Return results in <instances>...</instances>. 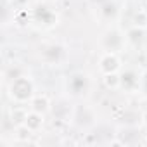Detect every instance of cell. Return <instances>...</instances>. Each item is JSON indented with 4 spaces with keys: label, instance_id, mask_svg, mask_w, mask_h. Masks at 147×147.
<instances>
[{
    "label": "cell",
    "instance_id": "1",
    "mask_svg": "<svg viewBox=\"0 0 147 147\" xmlns=\"http://www.w3.org/2000/svg\"><path fill=\"white\" fill-rule=\"evenodd\" d=\"M7 95L11 100L18 102V104H24V102H30L35 95V85L31 82L30 76H19L16 80H12L9 83V88H7Z\"/></svg>",
    "mask_w": 147,
    "mask_h": 147
},
{
    "label": "cell",
    "instance_id": "2",
    "mask_svg": "<svg viewBox=\"0 0 147 147\" xmlns=\"http://www.w3.org/2000/svg\"><path fill=\"white\" fill-rule=\"evenodd\" d=\"M125 42H126V36H125V33L119 30V28H109L104 35H102V47L106 49V52H119L121 49H123V45H125Z\"/></svg>",
    "mask_w": 147,
    "mask_h": 147
},
{
    "label": "cell",
    "instance_id": "3",
    "mask_svg": "<svg viewBox=\"0 0 147 147\" xmlns=\"http://www.w3.org/2000/svg\"><path fill=\"white\" fill-rule=\"evenodd\" d=\"M73 121L78 126H92L95 123V113L90 106L85 104H78L73 109Z\"/></svg>",
    "mask_w": 147,
    "mask_h": 147
},
{
    "label": "cell",
    "instance_id": "4",
    "mask_svg": "<svg viewBox=\"0 0 147 147\" xmlns=\"http://www.w3.org/2000/svg\"><path fill=\"white\" fill-rule=\"evenodd\" d=\"M121 69V59L116 52H104L99 59V71L102 75L106 73H119Z\"/></svg>",
    "mask_w": 147,
    "mask_h": 147
},
{
    "label": "cell",
    "instance_id": "5",
    "mask_svg": "<svg viewBox=\"0 0 147 147\" xmlns=\"http://www.w3.org/2000/svg\"><path fill=\"white\" fill-rule=\"evenodd\" d=\"M140 87V76L133 69H126L121 73V88L125 92H135Z\"/></svg>",
    "mask_w": 147,
    "mask_h": 147
},
{
    "label": "cell",
    "instance_id": "6",
    "mask_svg": "<svg viewBox=\"0 0 147 147\" xmlns=\"http://www.w3.org/2000/svg\"><path fill=\"white\" fill-rule=\"evenodd\" d=\"M87 87H88V78H87V75L76 73V75H73V76L69 78V88H71V92L75 94V95L83 94V92L87 90Z\"/></svg>",
    "mask_w": 147,
    "mask_h": 147
},
{
    "label": "cell",
    "instance_id": "7",
    "mask_svg": "<svg viewBox=\"0 0 147 147\" xmlns=\"http://www.w3.org/2000/svg\"><path fill=\"white\" fill-rule=\"evenodd\" d=\"M50 107H52L50 99H49L45 94H42V95H33V99L30 100V109H33V111H36V113L45 114V113L50 111Z\"/></svg>",
    "mask_w": 147,
    "mask_h": 147
},
{
    "label": "cell",
    "instance_id": "8",
    "mask_svg": "<svg viewBox=\"0 0 147 147\" xmlns=\"http://www.w3.org/2000/svg\"><path fill=\"white\" fill-rule=\"evenodd\" d=\"M62 54H64V49H62L61 45H49V47L42 52V57H43L45 62L54 64V62H59V61H61Z\"/></svg>",
    "mask_w": 147,
    "mask_h": 147
},
{
    "label": "cell",
    "instance_id": "9",
    "mask_svg": "<svg viewBox=\"0 0 147 147\" xmlns=\"http://www.w3.org/2000/svg\"><path fill=\"white\" fill-rule=\"evenodd\" d=\"M43 116H45V114H42V113H36V111H33V109H30V111H28V114H26L24 125H26L28 128H31L33 131H38V130L43 126V123H45Z\"/></svg>",
    "mask_w": 147,
    "mask_h": 147
},
{
    "label": "cell",
    "instance_id": "10",
    "mask_svg": "<svg viewBox=\"0 0 147 147\" xmlns=\"http://www.w3.org/2000/svg\"><path fill=\"white\" fill-rule=\"evenodd\" d=\"M102 85L107 90H119L121 88V75L119 73H106L102 76Z\"/></svg>",
    "mask_w": 147,
    "mask_h": 147
},
{
    "label": "cell",
    "instance_id": "11",
    "mask_svg": "<svg viewBox=\"0 0 147 147\" xmlns=\"http://www.w3.org/2000/svg\"><path fill=\"white\" fill-rule=\"evenodd\" d=\"M33 130L31 128H28L24 123L23 125H18L16 126V130H14V138H16V142H19V144H28L30 140H31V137H33Z\"/></svg>",
    "mask_w": 147,
    "mask_h": 147
},
{
    "label": "cell",
    "instance_id": "12",
    "mask_svg": "<svg viewBox=\"0 0 147 147\" xmlns=\"http://www.w3.org/2000/svg\"><path fill=\"white\" fill-rule=\"evenodd\" d=\"M144 33H145V30H142V28H137V26H131L128 31H126V42L130 43V45H140L142 43V40H144Z\"/></svg>",
    "mask_w": 147,
    "mask_h": 147
},
{
    "label": "cell",
    "instance_id": "13",
    "mask_svg": "<svg viewBox=\"0 0 147 147\" xmlns=\"http://www.w3.org/2000/svg\"><path fill=\"white\" fill-rule=\"evenodd\" d=\"M26 114H28V111H26L24 107H21V106H14V107L11 109V113H9V118H11V121L18 126V125H23V123H24Z\"/></svg>",
    "mask_w": 147,
    "mask_h": 147
},
{
    "label": "cell",
    "instance_id": "14",
    "mask_svg": "<svg viewBox=\"0 0 147 147\" xmlns=\"http://www.w3.org/2000/svg\"><path fill=\"white\" fill-rule=\"evenodd\" d=\"M100 12H102V16L106 18V19H114L116 16H118V5L114 4V2H104L102 4V7H100Z\"/></svg>",
    "mask_w": 147,
    "mask_h": 147
},
{
    "label": "cell",
    "instance_id": "15",
    "mask_svg": "<svg viewBox=\"0 0 147 147\" xmlns=\"http://www.w3.org/2000/svg\"><path fill=\"white\" fill-rule=\"evenodd\" d=\"M131 26H137V28H142V30H147V11L140 9L133 14V19H131Z\"/></svg>",
    "mask_w": 147,
    "mask_h": 147
},
{
    "label": "cell",
    "instance_id": "16",
    "mask_svg": "<svg viewBox=\"0 0 147 147\" xmlns=\"http://www.w3.org/2000/svg\"><path fill=\"white\" fill-rule=\"evenodd\" d=\"M19 76H24V73H23V69L21 67H18V66H11L7 71H5V78H9L11 82L12 80H16V78H19Z\"/></svg>",
    "mask_w": 147,
    "mask_h": 147
},
{
    "label": "cell",
    "instance_id": "17",
    "mask_svg": "<svg viewBox=\"0 0 147 147\" xmlns=\"http://www.w3.org/2000/svg\"><path fill=\"white\" fill-rule=\"evenodd\" d=\"M140 85H142V88H144V90L147 92V71H145L144 75L140 76Z\"/></svg>",
    "mask_w": 147,
    "mask_h": 147
},
{
    "label": "cell",
    "instance_id": "18",
    "mask_svg": "<svg viewBox=\"0 0 147 147\" xmlns=\"http://www.w3.org/2000/svg\"><path fill=\"white\" fill-rule=\"evenodd\" d=\"M140 119H142V125L147 128V111H144L142 113V116H140Z\"/></svg>",
    "mask_w": 147,
    "mask_h": 147
},
{
    "label": "cell",
    "instance_id": "19",
    "mask_svg": "<svg viewBox=\"0 0 147 147\" xmlns=\"http://www.w3.org/2000/svg\"><path fill=\"white\" fill-rule=\"evenodd\" d=\"M145 142H147V133H145Z\"/></svg>",
    "mask_w": 147,
    "mask_h": 147
}]
</instances>
